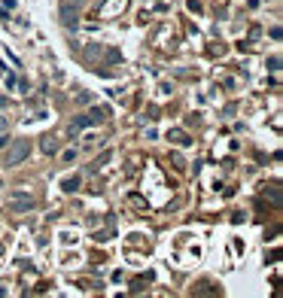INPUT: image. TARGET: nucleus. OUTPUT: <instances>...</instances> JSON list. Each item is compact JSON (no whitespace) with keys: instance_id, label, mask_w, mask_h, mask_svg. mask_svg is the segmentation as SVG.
Masks as SVG:
<instances>
[{"instance_id":"obj_4","label":"nucleus","mask_w":283,"mask_h":298,"mask_svg":"<svg viewBox=\"0 0 283 298\" xmlns=\"http://www.w3.org/2000/svg\"><path fill=\"white\" fill-rule=\"evenodd\" d=\"M3 128H6V119H3V116H0V131H3Z\"/></svg>"},{"instance_id":"obj_5","label":"nucleus","mask_w":283,"mask_h":298,"mask_svg":"<svg viewBox=\"0 0 283 298\" xmlns=\"http://www.w3.org/2000/svg\"><path fill=\"white\" fill-rule=\"evenodd\" d=\"M0 107H6V104H3V101H0Z\"/></svg>"},{"instance_id":"obj_3","label":"nucleus","mask_w":283,"mask_h":298,"mask_svg":"<svg viewBox=\"0 0 283 298\" xmlns=\"http://www.w3.org/2000/svg\"><path fill=\"white\" fill-rule=\"evenodd\" d=\"M3 146H9V137H6V134H0V149H3Z\"/></svg>"},{"instance_id":"obj_2","label":"nucleus","mask_w":283,"mask_h":298,"mask_svg":"<svg viewBox=\"0 0 283 298\" xmlns=\"http://www.w3.org/2000/svg\"><path fill=\"white\" fill-rule=\"evenodd\" d=\"M43 149H46V152H55V149H58V143H55V140H43Z\"/></svg>"},{"instance_id":"obj_1","label":"nucleus","mask_w":283,"mask_h":298,"mask_svg":"<svg viewBox=\"0 0 283 298\" xmlns=\"http://www.w3.org/2000/svg\"><path fill=\"white\" fill-rule=\"evenodd\" d=\"M27 152H30L27 140H15V143H12V149H9V155H6V164H18V161H24V158H27Z\"/></svg>"}]
</instances>
